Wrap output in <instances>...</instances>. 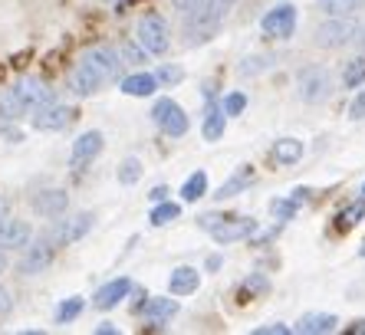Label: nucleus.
I'll list each match as a JSON object with an SVG mask.
<instances>
[{
    "label": "nucleus",
    "mask_w": 365,
    "mask_h": 335,
    "mask_svg": "<svg viewBox=\"0 0 365 335\" xmlns=\"http://www.w3.org/2000/svg\"><path fill=\"white\" fill-rule=\"evenodd\" d=\"M359 24L352 17H326L323 24L313 30V43L319 50H342L356 40Z\"/></svg>",
    "instance_id": "obj_1"
},
{
    "label": "nucleus",
    "mask_w": 365,
    "mask_h": 335,
    "mask_svg": "<svg viewBox=\"0 0 365 335\" xmlns=\"http://www.w3.org/2000/svg\"><path fill=\"white\" fill-rule=\"evenodd\" d=\"M297 93L303 102H309V105H319V102H326L332 96V76L329 69L323 66H306L299 69L297 76Z\"/></svg>",
    "instance_id": "obj_2"
},
{
    "label": "nucleus",
    "mask_w": 365,
    "mask_h": 335,
    "mask_svg": "<svg viewBox=\"0 0 365 335\" xmlns=\"http://www.w3.org/2000/svg\"><path fill=\"white\" fill-rule=\"evenodd\" d=\"M135 40L145 53H152V56H162L168 53V24H165L162 14H145L135 26Z\"/></svg>",
    "instance_id": "obj_3"
},
{
    "label": "nucleus",
    "mask_w": 365,
    "mask_h": 335,
    "mask_svg": "<svg viewBox=\"0 0 365 335\" xmlns=\"http://www.w3.org/2000/svg\"><path fill=\"white\" fill-rule=\"evenodd\" d=\"M152 118H155V125L162 128L165 135H171V138H181V135L187 132V115L185 109H181L175 99H158L155 102V109H152Z\"/></svg>",
    "instance_id": "obj_4"
},
{
    "label": "nucleus",
    "mask_w": 365,
    "mask_h": 335,
    "mask_svg": "<svg viewBox=\"0 0 365 335\" xmlns=\"http://www.w3.org/2000/svg\"><path fill=\"white\" fill-rule=\"evenodd\" d=\"M14 93H17V99L24 102L26 112H36L43 109V105H50V102H56V96H53V89L46 83H43L40 76H24L17 86H14Z\"/></svg>",
    "instance_id": "obj_5"
},
{
    "label": "nucleus",
    "mask_w": 365,
    "mask_h": 335,
    "mask_svg": "<svg viewBox=\"0 0 365 335\" xmlns=\"http://www.w3.org/2000/svg\"><path fill=\"white\" fill-rule=\"evenodd\" d=\"M260 26H264V34L273 36V40H289L293 30H297V7H293V4H277V7L260 20Z\"/></svg>",
    "instance_id": "obj_6"
},
{
    "label": "nucleus",
    "mask_w": 365,
    "mask_h": 335,
    "mask_svg": "<svg viewBox=\"0 0 365 335\" xmlns=\"http://www.w3.org/2000/svg\"><path fill=\"white\" fill-rule=\"evenodd\" d=\"M83 59H86V63H93V66L99 69L106 83L119 79L122 66H125V63H122V56H119V50H112V46H93V50L83 53Z\"/></svg>",
    "instance_id": "obj_7"
},
{
    "label": "nucleus",
    "mask_w": 365,
    "mask_h": 335,
    "mask_svg": "<svg viewBox=\"0 0 365 335\" xmlns=\"http://www.w3.org/2000/svg\"><path fill=\"white\" fill-rule=\"evenodd\" d=\"M30 240H34V227L26 220H14V217L0 220V250H26Z\"/></svg>",
    "instance_id": "obj_8"
},
{
    "label": "nucleus",
    "mask_w": 365,
    "mask_h": 335,
    "mask_svg": "<svg viewBox=\"0 0 365 335\" xmlns=\"http://www.w3.org/2000/svg\"><path fill=\"white\" fill-rule=\"evenodd\" d=\"M73 115H76V112L69 109V105L50 102V105L36 109V115H34V128H40V132H63V128H66L69 122H73Z\"/></svg>",
    "instance_id": "obj_9"
},
{
    "label": "nucleus",
    "mask_w": 365,
    "mask_h": 335,
    "mask_svg": "<svg viewBox=\"0 0 365 335\" xmlns=\"http://www.w3.org/2000/svg\"><path fill=\"white\" fill-rule=\"evenodd\" d=\"M257 234V220L250 217H224L221 224L211 230V237L217 243H237V240H247V237H254Z\"/></svg>",
    "instance_id": "obj_10"
},
{
    "label": "nucleus",
    "mask_w": 365,
    "mask_h": 335,
    "mask_svg": "<svg viewBox=\"0 0 365 335\" xmlns=\"http://www.w3.org/2000/svg\"><path fill=\"white\" fill-rule=\"evenodd\" d=\"M53 263V247L50 240H30L26 243V253L24 260H20V273H26V277H36V273H43V269Z\"/></svg>",
    "instance_id": "obj_11"
},
{
    "label": "nucleus",
    "mask_w": 365,
    "mask_h": 335,
    "mask_svg": "<svg viewBox=\"0 0 365 335\" xmlns=\"http://www.w3.org/2000/svg\"><path fill=\"white\" fill-rule=\"evenodd\" d=\"M66 207H69V194L63 187H46V191L34 194V210L40 217L56 220L60 214H66Z\"/></svg>",
    "instance_id": "obj_12"
},
{
    "label": "nucleus",
    "mask_w": 365,
    "mask_h": 335,
    "mask_svg": "<svg viewBox=\"0 0 365 335\" xmlns=\"http://www.w3.org/2000/svg\"><path fill=\"white\" fill-rule=\"evenodd\" d=\"M69 79H73V93L76 96H96L102 89V83H106L99 69H96L93 63H86V59H79Z\"/></svg>",
    "instance_id": "obj_13"
},
{
    "label": "nucleus",
    "mask_w": 365,
    "mask_h": 335,
    "mask_svg": "<svg viewBox=\"0 0 365 335\" xmlns=\"http://www.w3.org/2000/svg\"><path fill=\"white\" fill-rule=\"evenodd\" d=\"M102 132H83L76 138V142H73V155H69V165L73 168H83V165H89V161L96 158V155H99L102 151Z\"/></svg>",
    "instance_id": "obj_14"
},
{
    "label": "nucleus",
    "mask_w": 365,
    "mask_h": 335,
    "mask_svg": "<svg viewBox=\"0 0 365 335\" xmlns=\"http://www.w3.org/2000/svg\"><path fill=\"white\" fill-rule=\"evenodd\" d=\"M93 214L89 210H83V214H73L69 220H60V227H56V243H76L79 237H86L89 230H93Z\"/></svg>",
    "instance_id": "obj_15"
},
{
    "label": "nucleus",
    "mask_w": 365,
    "mask_h": 335,
    "mask_svg": "<svg viewBox=\"0 0 365 335\" xmlns=\"http://www.w3.org/2000/svg\"><path fill=\"white\" fill-rule=\"evenodd\" d=\"M128 293H132V279H125V277L109 279V283H106L99 293L93 296V306H96V309H112V306H119Z\"/></svg>",
    "instance_id": "obj_16"
},
{
    "label": "nucleus",
    "mask_w": 365,
    "mask_h": 335,
    "mask_svg": "<svg viewBox=\"0 0 365 335\" xmlns=\"http://www.w3.org/2000/svg\"><path fill=\"white\" fill-rule=\"evenodd\" d=\"M142 316L148 319L152 326H165V322H171V319L178 316V302L168 299V296H152V299H145Z\"/></svg>",
    "instance_id": "obj_17"
},
{
    "label": "nucleus",
    "mask_w": 365,
    "mask_h": 335,
    "mask_svg": "<svg viewBox=\"0 0 365 335\" xmlns=\"http://www.w3.org/2000/svg\"><path fill=\"white\" fill-rule=\"evenodd\" d=\"M336 326H339V319L332 316V312H306L297 322V332L299 335H326Z\"/></svg>",
    "instance_id": "obj_18"
},
{
    "label": "nucleus",
    "mask_w": 365,
    "mask_h": 335,
    "mask_svg": "<svg viewBox=\"0 0 365 335\" xmlns=\"http://www.w3.org/2000/svg\"><path fill=\"white\" fill-rule=\"evenodd\" d=\"M197 286H201V273L195 267H178L171 269V279H168V289L175 296H191L197 293Z\"/></svg>",
    "instance_id": "obj_19"
},
{
    "label": "nucleus",
    "mask_w": 365,
    "mask_h": 335,
    "mask_svg": "<svg viewBox=\"0 0 365 335\" xmlns=\"http://www.w3.org/2000/svg\"><path fill=\"white\" fill-rule=\"evenodd\" d=\"M316 7L326 17H356L359 10H365V0H316Z\"/></svg>",
    "instance_id": "obj_20"
},
{
    "label": "nucleus",
    "mask_w": 365,
    "mask_h": 335,
    "mask_svg": "<svg viewBox=\"0 0 365 335\" xmlns=\"http://www.w3.org/2000/svg\"><path fill=\"white\" fill-rule=\"evenodd\" d=\"M155 89H158V79H155L152 73H135V76H128V79H122V93L125 96L145 99V96H152Z\"/></svg>",
    "instance_id": "obj_21"
},
{
    "label": "nucleus",
    "mask_w": 365,
    "mask_h": 335,
    "mask_svg": "<svg viewBox=\"0 0 365 335\" xmlns=\"http://www.w3.org/2000/svg\"><path fill=\"white\" fill-rule=\"evenodd\" d=\"M224 109L221 105H207V115H204V125H201V132H204V138H207V142H217V138H221L224 135Z\"/></svg>",
    "instance_id": "obj_22"
},
{
    "label": "nucleus",
    "mask_w": 365,
    "mask_h": 335,
    "mask_svg": "<svg viewBox=\"0 0 365 335\" xmlns=\"http://www.w3.org/2000/svg\"><path fill=\"white\" fill-rule=\"evenodd\" d=\"M273 158L280 161V165H297L303 158V142L299 138H280V142L273 145Z\"/></svg>",
    "instance_id": "obj_23"
},
{
    "label": "nucleus",
    "mask_w": 365,
    "mask_h": 335,
    "mask_svg": "<svg viewBox=\"0 0 365 335\" xmlns=\"http://www.w3.org/2000/svg\"><path fill=\"white\" fill-rule=\"evenodd\" d=\"M250 181H254V171H250V168H240L237 175L227 177V181L217 187V194H214V197H217V201H224V197H234V194H240L247 185H250Z\"/></svg>",
    "instance_id": "obj_24"
},
{
    "label": "nucleus",
    "mask_w": 365,
    "mask_h": 335,
    "mask_svg": "<svg viewBox=\"0 0 365 335\" xmlns=\"http://www.w3.org/2000/svg\"><path fill=\"white\" fill-rule=\"evenodd\" d=\"M204 194H207V175H204V171H195V175L181 185V197H185L187 204H195V201H201Z\"/></svg>",
    "instance_id": "obj_25"
},
{
    "label": "nucleus",
    "mask_w": 365,
    "mask_h": 335,
    "mask_svg": "<svg viewBox=\"0 0 365 335\" xmlns=\"http://www.w3.org/2000/svg\"><path fill=\"white\" fill-rule=\"evenodd\" d=\"M362 83H365V56H356L349 59L346 69H342V86L346 89H359Z\"/></svg>",
    "instance_id": "obj_26"
},
{
    "label": "nucleus",
    "mask_w": 365,
    "mask_h": 335,
    "mask_svg": "<svg viewBox=\"0 0 365 335\" xmlns=\"http://www.w3.org/2000/svg\"><path fill=\"white\" fill-rule=\"evenodd\" d=\"M24 102L17 99V93H14V89H4V93H0V115L7 118V122H14V118H20L24 115Z\"/></svg>",
    "instance_id": "obj_27"
},
{
    "label": "nucleus",
    "mask_w": 365,
    "mask_h": 335,
    "mask_svg": "<svg viewBox=\"0 0 365 335\" xmlns=\"http://www.w3.org/2000/svg\"><path fill=\"white\" fill-rule=\"evenodd\" d=\"M178 214H181L178 204H171V201H158V204L152 207V214H148V220H152L155 227H165V224H171V220H178Z\"/></svg>",
    "instance_id": "obj_28"
},
{
    "label": "nucleus",
    "mask_w": 365,
    "mask_h": 335,
    "mask_svg": "<svg viewBox=\"0 0 365 335\" xmlns=\"http://www.w3.org/2000/svg\"><path fill=\"white\" fill-rule=\"evenodd\" d=\"M119 56H122V63H125V66H142L148 53H145L142 46H138V40H135V43L125 40V43L119 46Z\"/></svg>",
    "instance_id": "obj_29"
},
{
    "label": "nucleus",
    "mask_w": 365,
    "mask_h": 335,
    "mask_svg": "<svg viewBox=\"0 0 365 335\" xmlns=\"http://www.w3.org/2000/svg\"><path fill=\"white\" fill-rule=\"evenodd\" d=\"M362 217H365V197L359 204H349V207L342 210L336 220H339V230H349V227H356Z\"/></svg>",
    "instance_id": "obj_30"
},
{
    "label": "nucleus",
    "mask_w": 365,
    "mask_h": 335,
    "mask_svg": "<svg viewBox=\"0 0 365 335\" xmlns=\"http://www.w3.org/2000/svg\"><path fill=\"white\" fill-rule=\"evenodd\" d=\"M297 207H299V204L293 201V197H280V201H270V214H273L277 220H283V224L297 217Z\"/></svg>",
    "instance_id": "obj_31"
},
{
    "label": "nucleus",
    "mask_w": 365,
    "mask_h": 335,
    "mask_svg": "<svg viewBox=\"0 0 365 335\" xmlns=\"http://www.w3.org/2000/svg\"><path fill=\"white\" fill-rule=\"evenodd\" d=\"M138 177H142V165H138V158H125V161H122V165H119V181H122V185H135V181H138Z\"/></svg>",
    "instance_id": "obj_32"
},
{
    "label": "nucleus",
    "mask_w": 365,
    "mask_h": 335,
    "mask_svg": "<svg viewBox=\"0 0 365 335\" xmlns=\"http://www.w3.org/2000/svg\"><path fill=\"white\" fill-rule=\"evenodd\" d=\"M86 309V302L79 299V296H73V299H66L60 306V312H56V322H73V319H79V312Z\"/></svg>",
    "instance_id": "obj_33"
},
{
    "label": "nucleus",
    "mask_w": 365,
    "mask_h": 335,
    "mask_svg": "<svg viewBox=\"0 0 365 335\" xmlns=\"http://www.w3.org/2000/svg\"><path fill=\"white\" fill-rule=\"evenodd\" d=\"M155 79H158V86H175V83H181L185 79V69L181 66H158V73H155Z\"/></svg>",
    "instance_id": "obj_34"
},
{
    "label": "nucleus",
    "mask_w": 365,
    "mask_h": 335,
    "mask_svg": "<svg viewBox=\"0 0 365 335\" xmlns=\"http://www.w3.org/2000/svg\"><path fill=\"white\" fill-rule=\"evenodd\" d=\"M221 109H224V115H240V112H244L247 109V96L244 93H230L227 96V99H224L221 102Z\"/></svg>",
    "instance_id": "obj_35"
},
{
    "label": "nucleus",
    "mask_w": 365,
    "mask_h": 335,
    "mask_svg": "<svg viewBox=\"0 0 365 335\" xmlns=\"http://www.w3.org/2000/svg\"><path fill=\"white\" fill-rule=\"evenodd\" d=\"M234 7V0H207V7H204V14H207V20H214V24H221L224 14Z\"/></svg>",
    "instance_id": "obj_36"
},
{
    "label": "nucleus",
    "mask_w": 365,
    "mask_h": 335,
    "mask_svg": "<svg viewBox=\"0 0 365 335\" xmlns=\"http://www.w3.org/2000/svg\"><path fill=\"white\" fill-rule=\"evenodd\" d=\"M267 66H270V56H247L244 63H240V76H257Z\"/></svg>",
    "instance_id": "obj_37"
},
{
    "label": "nucleus",
    "mask_w": 365,
    "mask_h": 335,
    "mask_svg": "<svg viewBox=\"0 0 365 335\" xmlns=\"http://www.w3.org/2000/svg\"><path fill=\"white\" fill-rule=\"evenodd\" d=\"M254 335H289V326H283V322H270V326L254 329Z\"/></svg>",
    "instance_id": "obj_38"
},
{
    "label": "nucleus",
    "mask_w": 365,
    "mask_h": 335,
    "mask_svg": "<svg viewBox=\"0 0 365 335\" xmlns=\"http://www.w3.org/2000/svg\"><path fill=\"white\" fill-rule=\"evenodd\" d=\"M175 4V10H181V17H187V14H195L197 7H204V0H171Z\"/></svg>",
    "instance_id": "obj_39"
},
{
    "label": "nucleus",
    "mask_w": 365,
    "mask_h": 335,
    "mask_svg": "<svg viewBox=\"0 0 365 335\" xmlns=\"http://www.w3.org/2000/svg\"><path fill=\"white\" fill-rule=\"evenodd\" d=\"M349 118H352V122H359V118H365V93L352 99V105H349Z\"/></svg>",
    "instance_id": "obj_40"
},
{
    "label": "nucleus",
    "mask_w": 365,
    "mask_h": 335,
    "mask_svg": "<svg viewBox=\"0 0 365 335\" xmlns=\"http://www.w3.org/2000/svg\"><path fill=\"white\" fill-rule=\"evenodd\" d=\"M10 306H14V302H10V293L4 289V286H0V316H7Z\"/></svg>",
    "instance_id": "obj_41"
},
{
    "label": "nucleus",
    "mask_w": 365,
    "mask_h": 335,
    "mask_svg": "<svg viewBox=\"0 0 365 335\" xmlns=\"http://www.w3.org/2000/svg\"><path fill=\"white\" fill-rule=\"evenodd\" d=\"M148 197H152V201H155V204H158V201H165V197H168V187H165V185L152 187V194H148Z\"/></svg>",
    "instance_id": "obj_42"
},
{
    "label": "nucleus",
    "mask_w": 365,
    "mask_h": 335,
    "mask_svg": "<svg viewBox=\"0 0 365 335\" xmlns=\"http://www.w3.org/2000/svg\"><path fill=\"white\" fill-rule=\"evenodd\" d=\"M346 332L349 335H365V319H356L352 326H346Z\"/></svg>",
    "instance_id": "obj_43"
},
{
    "label": "nucleus",
    "mask_w": 365,
    "mask_h": 335,
    "mask_svg": "<svg viewBox=\"0 0 365 335\" xmlns=\"http://www.w3.org/2000/svg\"><path fill=\"white\" fill-rule=\"evenodd\" d=\"M247 289H267V279L264 277H250L247 279Z\"/></svg>",
    "instance_id": "obj_44"
},
{
    "label": "nucleus",
    "mask_w": 365,
    "mask_h": 335,
    "mask_svg": "<svg viewBox=\"0 0 365 335\" xmlns=\"http://www.w3.org/2000/svg\"><path fill=\"white\" fill-rule=\"evenodd\" d=\"M359 46V50L365 53V24H359V30H356V40H352Z\"/></svg>",
    "instance_id": "obj_45"
},
{
    "label": "nucleus",
    "mask_w": 365,
    "mask_h": 335,
    "mask_svg": "<svg viewBox=\"0 0 365 335\" xmlns=\"http://www.w3.org/2000/svg\"><path fill=\"white\" fill-rule=\"evenodd\" d=\"M96 332H99V335H115V326H112V322H106V326H96Z\"/></svg>",
    "instance_id": "obj_46"
},
{
    "label": "nucleus",
    "mask_w": 365,
    "mask_h": 335,
    "mask_svg": "<svg viewBox=\"0 0 365 335\" xmlns=\"http://www.w3.org/2000/svg\"><path fill=\"white\" fill-rule=\"evenodd\" d=\"M207 269H221V257H207Z\"/></svg>",
    "instance_id": "obj_47"
},
{
    "label": "nucleus",
    "mask_w": 365,
    "mask_h": 335,
    "mask_svg": "<svg viewBox=\"0 0 365 335\" xmlns=\"http://www.w3.org/2000/svg\"><path fill=\"white\" fill-rule=\"evenodd\" d=\"M7 217V201H4V197H0V220Z\"/></svg>",
    "instance_id": "obj_48"
},
{
    "label": "nucleus",
    "mask_w": 365,
    "mask_h": 335,
    "mask_svg": "<svg viewBox=\"0 0 365 335\" xmlns=\"http://www.w3.org/2000/svg\"><path fill=\"white\" fill-rule=\"evenodd\" d=\"M7 269V257H4V250H0V273Z\"/></svg>",
    "instance_id": "obj_49"
},
{
    "label": "nucleus",
    "mask_w": 365,
    "mask_h": 335,
    "mask_svg": "<svg viewBox=\"0 0 365 335\" xmlns=\"http://www.w3.org/2000/svg\"><path fill=\"white\" fill-rule=\"evenodd\" d=\"M359 257H362V260H365V243H362V250H359Z\"/></svg>",
    "instance_id": "obj_50"
},
{
    "label": "nucleus",
    "mask_w": 365,
    "mask_h": 335,
    "mask_svg": "<svg viewBox=\"0 0 365 335\" xmlns=\"http://www.w3.org/2000/svg\"><path fill=\"white\" fill-rule=\"evenodd\" d=\"M112 4H122V0H112Z\"/></svg>",
    "instance_id": "obj_51"
},
{
    "label": "nucleus",
    "mask_w": 365,
    "mask_h": 335,
    "mask_svg": "<svg viewBox=\"0 0 365 335\" xmlns=\"http://www.w3.org/2000/svg\"><path fill=\"white\" fill-rule=\"evenodd\" d=\"M362 197H365V187H362Z\"/></svg>",
    "instance_id": "obj_52"
}]
</instances>
